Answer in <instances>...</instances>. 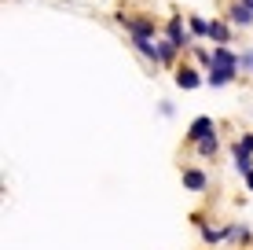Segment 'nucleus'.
<instances>
[{"mask_svg":"<svg viewBox=\"0 0 253 250\" xmlns=\"http://www.w3.org/2000/svg\"><path fill=\"white\" fill-rule=\"evenodd\" d=\"M114 22L121 26V30L128 33V41L132 37H151L158 41L162 37V26L151 19V15H136V11H114Z\"/></svg>","mask_w":253,"mask_h":250,"instance_id":"1","label":"nucleus"},{"mask_svg":"<svg viewBox=\"0 0 253 250\" xmlns=\"http://www.w3.org/2000/svg\"><path fill=\"white\" fill-rule=\"evenodd\" d=\"M162 37H165V41H172V45L184 51V55L198 45V41L191 37V30H187V15H180V11H172L169 19H165V26H162Z\"/></svg>","mask_w":253,"mask_h":250,"instance_id":"2","label":"nucleus"},{"mask_svg":"<svg viewBox=\"0 0 253 250\" xmlns=\"http://www.w3.org/2000/svg\"><path fill=\"white\" fill-rule=\"evenodd\" d=\"M172 81H176V89H184V92H198V89H206V70L184 55V63L172 70Z\"/></svg>","mask_w":253,"mask_h":250,"instance_id":"3","label":"nucleus"},{"mask_svg":"<svg viewBox=\"0 0 253 250\" xmlns=\"http://www.w3.org/2000/svg\"><path fill=\"white\" fill-rule=\"evenodd\" d=\"M180 184H184V192H191V195H206L209 192V173L202 166H187L180 169Z\"/></svg>","mask_w":253,"mask_h":250,"instance_id":"4","label":"nucleus"},{"mask_svg":"<svg viewBox=\"0 0 253 250\" xmlns=\"http://www.w3.org/2000/svg\"><path fill=\"white\" fill-rule=\"evenodd\" d=\"M213 133H216V122H213L209 114H198L195 122L187 125V133H184V144H187V148H198V144H202V140H209Z\"/></svg>","mask_w":253,"mask_h":250,"instance_id":"5","label":"nucleus"},{"mask_svg":"<svg viewBox=\"0 0 253 250\" xmlns=\"http://www.w3.org/2000/svg\"><path fill=\"white\" fill-rule=\"evenodd\" d=\"M239 30L228 22V15H213L209 19V45H235Z\"/></svg>","mask_w":253,"mask_h":250,"instance_id":"6","label":"nucleus"},{"mask_svg":"<svg viewBox=\"0 0 253 250\" xmlns=\"http://www.w3.org/2000/svg\"><path fill=\"white\" fill-rule=\"evenodd\" d=\"M180 63H184V51L172 45V41L158 37V66H162V70H176Z\"/></svg>","mask_w":253,"mask_h":250,"instance_id":"7","label":"nucleus"},{"mask_svg":"<svg viewBox=\"0 0 253 250\" xmlns=\"http://www.w3.org/2000/svg\"><path fill=\"white\" fill-rule=\"evenodd\" d=\"M224 15H228V22L235 26V30H253V11H250V7H242L239 0H228Z\"/></svg>","mask_w":253,"mask_h":250,"instance_id":"8","label":"nucleus"},{"mask_svg":"<svg viewBox=\"0 0 253 250\" xmlns=\"http://www.w3.org/2000/svg\"><path fill=\"white\" fill-rule=\"evenodd\" d=\"M191 151H195V158H198V162H216V154L224 151V140H220V133H213L209 140H202L198 148H191Z\"/></svg>","mask_w":253,"mask_h":250,"instance_id":"9","label":"nucleus"},{"mask_svg":"<svg viewBox=\"0 0 253 250\" xmlns=\"http://www.w3.org/2000/svg\"><path fill=\"white\" fill-rule=\"evenodd\" d=\"M198 239H202V243L213 250V247L228 243V228H224V225H202V228H198Z\"/></svg>","mask_w":253,"mask_h":250,"instance_id":"10","label":"nucleus"},{"mask_svg":"<svg viewBox=\"0 0 253 250\" xmlns=\"http://www.w3.org/2000/svg\"><path fill=\"white\" fill-rule=\"evenodd\" d=\"M224 228H228V243L231 247H239V250L253 247V228L250 225H224Z\"/></svg>","mask_w":253,"mask_h":250,"instance_id":"11","label":"nucleus"},{"mask_svg":"<svg viewBox=\"0 0 253 250\" xmlns=\"http://www.w3.org/2000/svg\"><path fill=\"white\" fill-rule=\"evenodd\" d=\"M235 81H242L239 70H209L206 74V89H228V85H235Z\"/></svg>","mask_w":253,"mask_h":250,"instance_id":"12","label":"nucleus"},{"mask_svg":"<svg viewBox=\"0 0 253 250\" xmlns=\"http://www.w3.org/2000/svg\"><path fill=\"white\" fill-rule=\"evenodd\" d=\"M228 151H231V162H235V173H239V177H250V173H253V154H250V151H242L235 140H231V148H228Z\"/></svg>","mask_w":253,"mask_h":250,"instance_id":"13","label":"nucleus"},{"mask_svg":"<svg viewBox=\"0 0 253 250\" xmlns=\"http://www.w3.org/2000/svg\"><path fill=\"white\" fill-rule=\"evenodd\" d=\"M187 30H191V37H195V41H206V45H209V19H206V15L191 11L187 15Z\"/></svg>","mask_w":253,"mask_h":250,"instance_id":"14","label":"nucleus"},{"mask_svg":"<svg viewBox=\"0 0 253 250\" xmlns=\"http://www.w3.org/2000/svg\"><path fill=\"white\" fill-rule=\"evenodd\" d=\"M187 59H191V63H198L209 74V66H213V48H206V41H198V45L187 51Z\"/></svg>","mask_w":253,"mask_h":250,"instance_id":"15","label":"nucleus"},{"mask_svg":"<svg viewBox=\"0 0 253 250\" xmlns=\"http://www.w3.org/2000/svg\"><path fill=\"white\" fill-rule=\"evenodd\" d=\"M239 70H242V77H253V45L239 48Z\"/></svg>","mask_w":253,"mask_h":250,"instance_id":"16","label":"nucleus"},{"mask_svg":"<svg viewBox=\"0 0 253 250\" xmlns=\"http://www.w3.org/2000/svg\"><path fill=\"white\" fill-rule=\"evenodd\" d=\"M235 144H239L242 151H250V154H253V129H246V133H239V136H235Z\"/></svg>","mask_w":253,"mask_h":250,"instance_id":"17","label":"nucleus"},{"mask_svg":"<svg viewBox=\"0 0 253 250\" xmlns=\"http://www.w3.org/2000/svg\"><path fill=\"white\" fill-rule=\"evenodd\" d=\"M158 114H162V118H176V103H172V100H162V103H158Z\"/></svg>","mask_w":253,"mask_h":250,"instance_id":"18","label":"nucleus"},{"mask_svg":"<svg viewBox=\"0 0 253 250\" xmlns=\"http://www.w3.org/2000/svg\"><path fill=\"white\" fill-rule=\"evenodd\" d=\"M191 225L202 228V225H209V221H206V213H191Z\"/></svg>","mask_w":253,"mask_h":250,"instance_id":"19","label":"nucleus"},{"mask_svg":"<svg viewBox=\"0 0 253 250\" xmlns=\"http://www.w3.org/2000/svg\"><path fill=\"white\" fill-rule=\"evenodd\" d=\"M242 184H246V192L253 195V173H250V177H242Z\"/></svg>","mask_w":253,"mask_h":250,"instance_id":"20","label":"nucleus"},{"mask_svg":"<svg viewBox=\"0 0 253 250\" xmlns=\"http://www.w3.org/2000/svg\"><path fill=\"white\" fill-rule=\"evenodd\" d=\"M239 4H242V7H250V11H253V0H239Z\"/></svg>","mask_w":253,"mask_h":250,"instance_id":"21","label":"nucleus"}]
</instances>
